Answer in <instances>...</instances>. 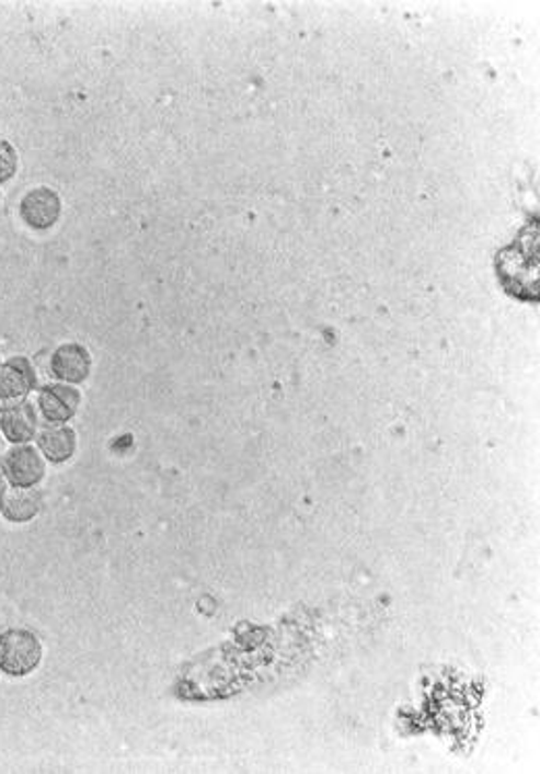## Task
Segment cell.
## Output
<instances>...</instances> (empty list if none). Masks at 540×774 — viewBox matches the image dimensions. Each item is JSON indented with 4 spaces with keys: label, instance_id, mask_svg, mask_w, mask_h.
Wrapping results in <instances>:
<instances>
[{
    "label": "cell",
    "instance_id": "30bf717a",
    "mask_svg": "<svg viewBox=\"0 0 540 774\" xmlns=\"http://www.w3.org/2000/svg\"><path fill=\"white\" fill-rule=\"evenodd\" d=\"M18 167H20L18 150L13 148V144L0 140V184L13 180L18 173Z\"/></svg>",
    "mask_w": 540,
    "mask_h": 774
},
{
    "label": "cell",
    "instance_id": "8992f818",
    "mask_svg": "<svg viewBox=\"0 0 540 774\" xmlns=\"http://www.w3.org/2000/svg\"><path fill=\"white\" fill-rule=\"evenodd\" d=\"M36 387V367L27 356H13L0 365V402L23 400Z\"/></svg>",
    "mask_w": 540,
    "mask_h": 774
},
{
    "label": "cell",
    "instance_id": "4fadbf2b",
    "mask_svg": "<svg viewBox=\"0 0 540 774\" xmlns=\"http://www.w3.org/2000/svg\"><path fill=\"white\" fill-rule=\"evenodd\" d=\"M0 198H2V194H0Z\"/></svg>",
    "mask_w": 540,
    "mask_h": 774
},
{
    "label": "cell",
    "instance_id": "7c38bea8",
    "mask_svg": "<svg viewBox=\"0 0 540 774\" xmlns=\"http://www.w3.org/2000/svg\"><path fill=\"white\" fill-rule=\"evenodd\" d=\"M7 486H9V483H7V479H4V475H2V470H0V498H2V491L7 489Z\"/></svg>",
    "mask_w": 540,
    "mask_h": 774
},
{
    "label": "cell",
    "instance_id": "ba28073f",
    "mask_svg": "<svg viewBox=\"0 0 540 774\" xmlns=\"http://www.w3.org/2000/svg\"><path fill=\"white\" fill-rule=\"evenodd\" d=\"M42 510L41 491L36 488H15L7 486L0 498V514L13 523L25 525L34 521Z\"/></svg>",
    "mask_w": 540,
    "mask_h": 774
},
{
    "label": "cell",
    "instance_id": "3957f363",
    "mask_svg": "<svg viewBox=\"0 0 540 774\" xmlns=\"http://www.w3.org/2000/svg\"><path fill=\"white\" fill-rule=\"evenodd\" d=\"M41 412L27 398L4 402L0 408V433L11 446L32 444L41 431Z\"/></svg>",
    "mask_w": 540,
    "mask_h": 774
},
{
    "label": "cell",
    "instance_id": "5b68a950",
    "mask_svg": "<svg viewBox=\"0 0 540 774\" xmlns=\"http://www.w3.org/2000/svg\"><path fill=\"white\" fill-rule=\"evenodd\" d=\"M20 217L23 224L36 231H46L59 221V194L46 185H38L23 194L20 203Z\"/></svg>",
    "mask_w": 540,
    "mask_h": 774
},
{
    "label": "cell",
    "instance_id": "7a4b0ae2",
    "mask_svg": "<svg viewBox=\"0 0 540 774\" xmlns=\"http://www.w3.org/2000/svg\"><path fill=\"white\" fill-rule=\"evenodd\" d=\"M0 470L9 486L15 488H36L46 475V460L41 449L32 444H20L7 449Z\"/></svg>",
    "mask_w": 540,
    "mask_h": 774
},
{
    "label": "cell",
    "instance_id": "9c48e42d",
    "mask_svg": "<svg viewBox=\"0 0 540 774\" xmlns=\"http://www.w3.org/2000/svg\"><path fill=\"white\" fill-rule=\"evenodd\" d=\"M36 444L44 460L53 465H62L73 458L78 448V437H76V431L69 425H46L38 431Z\"/></svg>",
    "mask_w": 540,
    "mask_h": 774
},
{
    "label": "cell",
    "instance_id": "5bb4252c",
    "mask_svg": "<svg viewBox=\"0 0 540 774\" xmlns=\"http://www.w3.org/2000/svg\"><path fill=\"white\" fill-rule=\"evenodd\" d=\"M0 365H2V363H0Z\"/></svg>",
    "mask_w": 540,
    "mask_h": 774
},
{
    "label": "cell",
    "instance_id": "6da1fadb",
    "mask_svg": "<svg viewBox=\"0 0 540 774\" xmlns=\"http://www.w3.org/2000/svg\"><path fill=\"white\" fill-rule=\"evenodd\" d=\"M41 637L27 629H9L0 635V673L23 679L41 667Z\"/></svg>",
    "mask_w": 540,
    "mask_h": 774
},
{
    "label": "cell",
    "instance_id": "8fae6325",
    "mask_svg": "<svg viewBox=\"0 0 540 774\" xmlns=\"http://www.w3.org/2000/svg\"><path fill=\"white\" fill-rule=\"evenodd\" d=\"M7 440H4V435L0 433V463H2V458H4V454H7Z\"/></svg>",
    "mask_w": 540,
    "mask_h": 774
},
{
    "label": "cell",
    "instance_id": "52a82bcc",
    "mask_svg": "<svg viewBox=\"0 0 540 774\" xmlns=\"http://www.w3.org/2000/svg\"><path fill=\"white\" fill-rule=\"evenodd\" d=\"M92 356L81 344H62L50 356V373L60 384L78 386L90 377Z\"/></svg>",
    "mask_w": 540,
    "mask_h": 774
},
{
    "label": "cell",
    "instance_id": "277c9868",
    "mask_svg": "<svg viewBox=\"0 0 540 774\" xmlns=\"http://www.w3.org/2000/svg\"><path fill=\"white\" fill-rule=\"evenodd\" d=\"M80 405V389L60 382L41 387L38 400H36L38 412L48 425H67V421L76 417Z\"/></svg>",
    "mask_w": 540,
    "mask_h": 774
}]
</instances>
